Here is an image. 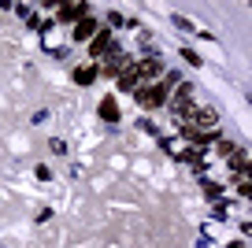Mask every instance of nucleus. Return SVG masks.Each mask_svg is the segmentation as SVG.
I'll use <instances>...</instances> for the list:
<instances>
[{
    "label": "nucleus",
    "instance_id": "1",
    "mask_svg": "<svg viewBox=\"0 0 252 248\" xmlns=\"http://www.w3.org/2000/svg\"><path fill=\"white\" fill-rule=\"evenodd\" d=\"M178 86V74L174 70H167V78H159V82H152V86H141V89H134V96H137V104L141 108H163L167 104V93Z\"/></svg>",
    "mask_w": 252,
    "mask_h": 248
},
{
    "label": "nucleus",
    "instance_id": "2",
    "mask_svg": "<svg viewBox=\"0 0 252 248\" xmlns=\"http://www.w3.org/2000/svg\"><path fill=\"white\" fill-rule=\"evenodd\" d=\"M178 123L182 126H193V130H215V126H219V111L208 108V104H193Z\"/></svg>",
    "mask_w": 252,
    "mask_h": 248
},
{
    "label": "nucleus",
    "instance_id": "3",
    "mask_svg": "<svg viewBox=\"0 0 252 248\" xmlns=\"http://www.w3.org/2000/svg\"><path fill=\"white\" fill-rule=\"evenodd\" d=\"M167 104H171V111L182 119L193 104H197V89L189 86V82H182V86H174V96H167Z\"/></svg>",
    "mask_w": 252,
    "mask_h": 248
},
{
    "label": "nucleus",
    "instance_id": "4",
    "mask_svg": "<svg viewBox=\"0 0 252 248\" xmlns=\"http://www.w3.org/2000/svg\"><path fill=\"white\" fill-rule=\"evenodd\" d=\"M115 48L119 45H115V37H111V30H96L93 41H89V56H93V60H108Z\"/></svg>",
    "mask_w": 252,
    "mask_h": 248
},
{
    "label": "nucleus",
    "instance_id": "5",
    "mask_svg": "<svg viewBox=\"0 0 252 248\" xmlns=\"http://www.w3.org/2000/svg\"><path fill=\"white\" fill-rule=\"evenodd\" d=\"M130 63H134V60H130L126 52H119V48H115V52H111L108 60H104V70H100V74H104V78H119L126 67H130Z\"/></svg>",
    "mask_w": 252,
    "mask_h": 248
},
{
    "label": "nucleus",
    "instance_id": "6",
    "mask_svg": "<svg viewBox=\"0 0 252 248\" xmlns=\"http://www.w3.org/2000/svg\"><path fill=\"white\" fill-rule=\"evenodd\" d=\"M89 15V4H60V8H56V19H60V23H78V19H86Z\"/></svg>",
    "mask_w": 252,
    "mask_h": 248
},
{
    "label": "nucleus",
    "instance_id": "7",
    "mask_svg": "<svg viewBox=\"0 0 252 248\" xmlns=\"http://www.w3.org/2000/svg\"><path fill=\"white\" fill-rule=\"evenodd\" d=\"M182 137H186L189 145H215L219 133H215V130H193V126H182Z\"/></svg>",
    "mask_w": 252,
    "mask_h": 248
},
{
    "label": "nucleus",
    "instance_id": "8",
    "mask_svg": "<svg viewBox=\"0 0 252 248\" xmlns=\"http://www.w3.org/2000/svg\"><path fill=\"white\" fill-rule=\"evenodd\" d=\"M93 33H96V19L86 15V19H78V23H74L71 37H74V41H93Z\"/></svg>",
    "mask_w": 252,
    "mask_h": 248
},
{
    "label": "nucleus",
    "instance_id": "9",
    "mask_svg": "<svg viewBox=\"0 0 252 248\" xmlns=\"http://www.w3.org/2000/svg\"><path fill=\"white\" fill-rule=\"evenodd\" d=\"M96 111H100V119H104V123H119V104L111 100V96H104Z\"/></svg>",
    "mask_w": 252,
    "mask_h": 248
},
{
    "label": "nucleus",
    "instance_id": "10",
    "mask_svg": "<svg viewBox=\"0 0 252 248\" xmlns=\"http://www.w3.org/2000/svg\"><path fill=\"white\" fill-rule=\"evenodd\" d=\"M93 78H96V67H93V63H86V67H74V82H78V86H89Z\"/></svg>",
    "mask_w": 252,
    "mask_h": 248
},
{
    "label": "nucleus",
    "instance_id": "11",
    "mask_svg": "<svg viewBox=\"0 0 252 248\" xmlns=\"http://www.w3.org/2000/svg\"><path fill=\"white\" fill-rule=\"evenodd\" d=\"M182 163H186V167H193V171H200V167H204V155L189 148V152H182Z\"/></svg>",
    "mask_w": 252,
    "mask_h": 248
},
{
    "label": "nucleus",
    "instance_id": "12",
    "mask_svg": "<svg viewBox=\"0 0 252 248\" xmlns=\"http://www.w3.org/2000/svg\"><path fill=\"white\" fill-rule=\"evenodd\" d=\"M182 60H186V63H193V67H200V56L193 52V48H182Z\"/></svg>",
    "mask_w": 252,
    "mask_h": 248
},
{
    "label": "nucleus",
    "instance_id": "13",
    "mask_svg": "<svg viewBox=\"0 0 252 248\" xmlns=\"http://www.w3.org/2000/svg\"><path fill=\"white\" fill-rule=\"evenodd\" d=\"M204 193L212 196V200H219V196H222V186H215V182H208V186H204Z\"/></svg>",
    "mask_w": 252,
    "mask_h": 248
},
{
    "label": "nucleus",
    "instance_id": "14",
    "mask_svg": "<svg viewBox=\"0 0 252 248\" xmlns=\"http://www.w3.org/2000/svg\"><path fill=\"white\" fill-rule=\"evenodd\" d=\"M215 145H219V155H230V152H234V141H215Z\"/></svg>",
    "mask_w": 252,
    "mask_h": 248
}]
</instances>
